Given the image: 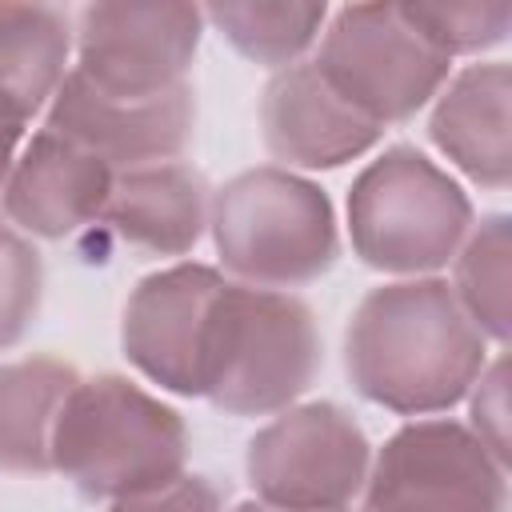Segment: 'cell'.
I'll use <instances>...</instances> for the list:
<instances>
[{"label": "cell", "instance_id": "obj_10", "mask_svg": "<svg viewBox=\"0 0 512 512\" xmlns=\"http://www.w3.org/2000/svg\"><path fill=\"white\" fill-rule=\"evenodd\" d=\"M44 128L92 152L112 172L172 164L184 160L192 144L196 92L192 84H180L160 96H112L68 68L48 104Z\"/></svg>", "mask_w": 512, "mask_h": 512}, {"label": "cell", "instance_id": "obj_18", "mask_svg": "<svg viewBox=\"0 0 512 512\" xmlns=\"http://www.w3.org/2000/svg\"><path fill=\"white\" fill-rule=\"evenodd\" d=\"M200 12L244 60L272 72L308 60L328 24V4H208Z\"/></svg>", "mask_w": 512, "mask_h": 512}, {"label": "cell", "instance_id": "obj_3", "mask_svg": "<svg viewBox=\"0 0 512 512\" xmlns=\"http://www.w3.org/2000/svg\"><path fill=\"white\" fill-rule=\"evenodd\" d=\"M188 464V428L176 408L128 376H80L52 432V472L84 500L116 504L176 480Z\"/></svg>", "mask_w": 512, "mask_h": 512}, {"label": "cell", "instance_id": "obj_1", "mask_svg": "<svg viewBox=\"0 0 512 512\" xmlns=\"http://www.w3.org/2000/svg\"><path fill=\"white\" fill-rule=\"evenodd\" d=\"M344 368L364 400L400 416H436L472 392L488 368V340L448 280H392L356 304Z\"/></svg>", "mask_w": 512, "mask_h": 512}, {"label": "cell", "instance_id": "obj_2", "mask_svg": "<svg viewBox=\"0 0 512 512\" xmlns=\"http://www.w3.org/2000/svg\"><path fill=\"white\" fill-rule=\"evenodd\" d=\"M320 372V332L296 292L236 284L212 296L196 396L228 416H276L292 408Z\"/></svg>", "mask_w": 512, "mask_h": 512}, {"label": "cell", "instance_id": "obj_4", "mask_svg": "<svg viewBox=\"0 0 512 512\" xmlns=\"http://www.w3.org/2000/svg\"><path fill=\"white\" fill-rule=\"evenodd\" d=\"M208 228L236 284L292 292L320 280L340 256L332 200L300 172L260 164L212 192Z\"/></svg>", "mask_w": 512, "mask_h": 512}, {"label": "cell", "instance_id": "obj_19", "mask_svg": "<svg viewBox=\"0 0 512 512\" xmlns=\"http://www.w3.org/2000/svg\"><path fill=\"white\" fill-rule=\"evenodd\" d=\"M452 296L488 344L508 340V216H484L452 256Z\"/></svg>", "mask_w": 512, "mask_h": 512}, {"label": "cell", "instance_id": "obj_7", "mask_svg": "<svg viewBox=\"0 0 512 512\" xmlns=\"http://www.w3.org/2000/svg\"><path fill=\"white\" fill-rule=\"evenodd\" d=\"M372 444L332 400L292 404L248 440L244 472L260 504L284 512H348L364 492Z\"/></svg>", "mask_w": 512, "mask_h": 512}, {"label": "cell", "instance_id": "obj_23", "mask_svg": "<svg viewBox=\"0 0 512 512\" xmlns=\"http://www.w3.org/2000/svg\"><path fill=\"white\" fill-rule=\"evenodd\" d=\"M108 512H224V504H220V488L208 476L180 472L176 480H168L152 492L108 504Z\"/></svg>", "mask_w": 512, "mask_h": 512}, {"label": "cell", "instance_id": "obj_21", "mask_svg": "<svg viewBox=\"0 0 512 512\" xmlns=\"http://www.w3.org/2000/svg\"><path fill=\"white\" fill-rule=\"evenodd\" d=\"M44 296V264L24 232L0 220V352L16 348L36 324Z\"/></svg>", "mask_w": 512, "mask_h": 512}, {"label": "cell", "instance_id": "obj_24", "mask_svg": "<svg viewBox=\"0 0 512 512\" xmlns=\"http://www.w3.org/2000/svg\"><path fill=\"white\" fill-rule=\"evenodd\" d=\"M24 132H28V124H16V120L0 116V192H4V184L12 176V164L24 148Z\"/></svg>", "mask_w": 512, "mask_h": 512}, {"label": "cell", "instance_id": "obj_5", "mask_svg": "<svg viewBox=\"0 0 512 512\" xmlns=\"http://www.w3.org/2000/svg\"><path fill=\"white\" fill-rule=\"evenodd\" d=\"M472 232V200L420 148L396 144L364 164L348 192L352 252L388 276H432Z\"/></svg>", "mask_w": 512, "mask_h": 512}, {"label": "cell", "instance_id": "obj_16", "mask_svg": "<svg viewBox=\"0 0 512 512\" xmlns=\"http://www.w3.org/2000/svg\"><path fill=\"white\" fill-rule=\"evenodd\" d=\"M72 16L52 4L0 0V116L28 124L68 76Z\"/></svg>", "mask_w": 512, "mask_h": 512}, {"label": "cell", "instance_id": "obj_14", "mask_svg": "<svg viewBox=\"0 0 512 512\" xmlns=\"http://www.w3.org/2000/svg\"><path fill=\"white\" fill-rule=\"evenodd\" d=\"M212 212V188L208 180L184 164H152L116 172L108 208L100 224L136 256L148 260H172L188 256L200 236L208 232Z\"/></svg>", "mask_w": 512, "mask_h": 512}, {"label": "cell", "instance_id": "obj_11", "mask_svg": "<svg viewBox=\"0 0 512 512\" xmlns=\"http://www.w3.org/2000/svg\"><path fill=\"white\" fill-rule=\"evenodd\" d=\"M224 276L208 264H172L144 276L120 324L124 356L160 388L196 396V368H200V336L220 292Z\"/></svg>", "mask_w": 512, "mask_h": 512}, {"label": "cell", "instance_id": "obj_15", "mask_svg": "<svg viewBox=\"0 0 512 512\" xmlns=\"http://www.w3.org/2000/svg\"><path fill=\"white\" fill-rule=\"evenodd\" d=\"M432 140L436 148L476 184L504 192L512 172L508 148V64L484 60L448 76L432 100Z\"/></svg>", "mask_w": 512, "mask_h": 512}, {"label": "cell", "instance_id": "obj_13", "mask_svg": "<svg viewBox=\"0 0 512 512\" xmlns=\"http://www.w3.org/2000/svg\"><path fill=\"white\" fill-rule=\"evenodd\" d=\"M116 172L72 140L40 128L24 140L0 192L4 220L40 240H68L100 224Z\"/></svg>", "mask_w": 512, "mask_h": 512}, {"label": "cell", "instance_id": "obj_8", "mask_svg": "<svg viewBox=\"0 0 512 512\" xmlns=\"http://www.w3.org/2000/svg\"><path fill=\"white\" fill-rule=\"evenodd\" d=\"M508 468L448 416H420L372 456L360 512H504Z\"/></svg>", "mask_w": 512, "mask_h": 512}, {"label": "cell", "instance_id": "obj_17", "mask_svg": "<svg viewBox=\"0 0 512 512\" xmlns=\"http://www.w3.org/2000/svg\"><path fill=\"white\" fill-rule=\"evenodd\" d=\"M80 372L60 356L0 364V468L12 476L52 472V432Z\"/></svg>", "mask_w": 512, "mask_h": 512}, {"label": "cell", "instance_id": "obj_22", "mask_svg": "<svg viewBox=\"0 0 512 512\" xmlns=\"http://www.w3.org/2000/svg\"><path fill=\"white\" fill-rule=\"evenodd\" d=\"M468 400V428L472 436L508 468V388H504V352H496L488 360V368L480 372V380L472 384Z\"/></svg>", "mask_w": 512, "mask_h": 512}, {"label": "cell", "instance_id": "obj_12", "mask_svg": "<svg viewBox=\"0 0 512 512\" xmlns=\"http://www.w3.org/2000/svg\"><path fill=\"white\" fill-rule=\"evenodd\" d=\"M260 136L276 168H340L372 152L384 136L380 124L360 116L312 60L272 72L260 100Z\"/></svg>", "mask_w": 512, "mask_h": 512}, {"label": "cell", "instance_id": "obj_6", "mask_svg": "<svg viewBox=\"0 0 512 512\" xmlns=\"http://www.w3.org/2000/svg\"><path fill=\"white\" fill-rule=\"evenodd\" d=\"M312 64L372 124H404L452 76L440 56L400 12V4H348L328 12Z\"/></svg>", "mask_w": 512, "mask_h": 512}, {"label": "cell", "instance_id": "obj_9", "mask_svg": "<svg viewBox=\"0 0 512 512\" xmlns=\"http://www.w3.org/2000/svg\"><path fill=\"white\" fill-rule=\"evenodd\" d=\"M200 32L196 4H88L72 24V72L112 96H160L188 84Z\"/></svg>", "mask_w": 512, "mask_h": 512}, {"label": "cell", "instance_id": "obj_25", "mask_svg": "<svg viewBox=\"0 0 512 512\" xmlns=\"http://www.w3.org/2000/svg\"><path fill=\"white\" fill-rule=\"evenodd\" d=\"M232 512H284V508H272V504H260V500H244V504H236Z\"/></svg>", "mask_w": 512, "mask_h": 512}, {"label": "cell", "instance_id": "obj_20", "mask_svg": "<svg viewBox=\"0 0 512 512\" xmlns=\"http://www.w3.org/2000/svg\"><path fill=\"white\" fill-rule=\"evenodd\" d=\"M404 20L448 60L480 56L504 44L512 28V4H400Z\"/></svg>", "mask_w": 512, "mask_h": 512}]
</instances>
